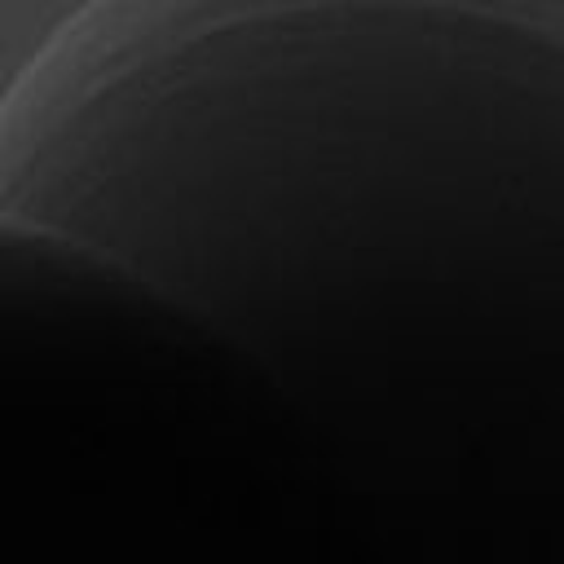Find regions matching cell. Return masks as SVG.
Instances as JSON below:
<instances>
[{
    "instance_id": "cell-1",
    "label": "cell",
    "mask_w": 564,
    "mask_h": 564,
    "mask_svg": "<svg viewBox=\"0 0 564 564\" xmlns=\"http://www.w3.org/2000/svg\"><path fill=\"white\" fill-rule=\"evenodd\" d=\"M269 379L128 264L0 207V564H75L198 441L273 436Z\"/></svg>"
}]
</instances>
